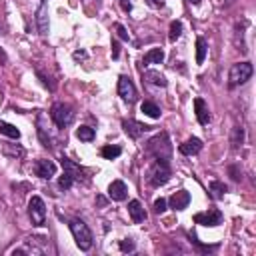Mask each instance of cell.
Masks as SVG:
<instances>
[{
	"instance_id": "obj_1",
	"label": "cell",
	"mask_w": 256,
	"mask_h": 256,
	"mask_svg": "<svg viewBox=\"0 0 256 256\" xmlns=\"http://www.w3.org/2000/svg\"><path fill=\"white\" fill-rule=\"evenodd\" d=\"M172 176V170H170V164L168 160H158L154 158V162L150 164V168L146 170V182L152 186V188H160L164 186Z\"/></svg>"
},
{
	"instance_id": "obj_2",
	"label": "cell",
	"mask_w": 256,
	"mask_h": 256,
	"mask_svg": "<svg viewBox=\"0 0 256 256\" xmlns=\"http://www.w3.org/2000/svg\"><path fill=\"white\" fill-rule=\"evenodd\" d=\"M146 154L152 156V158H158V160H170L172 156V144H170V138L166 132H160L156 136H152L148 142H146Z\"/></svg>"
},
{
	"instance_id": "obj_3",
	"label": "cell",
	"mask_w": 256,
	"mask_h": 256,
	"mask_svg": "<svg viewBox=\"0 0 256 256\" xmlns=\"http://www.w3.org/2000/svg\"><path fill=\"white\" fill-rule=\"evenodd\" d=\"M68 226H70V232H72L78 248L88 252L92 248V244H94V236H92V230L88 228V224L84 220H80V218H72Z\"/></svg>"
},
{
	"instance_id": "obj_4",
	"label": "cell",
	"mask_w": 256,
	"mask_h": 256,
	"mask_svg": "<svg viewBox=\"0 0 256 256\" xmlns=\"http://www.w3.org/2000/svg\"><path fill=\"white\" fill-rule=\"evenodd\" d=\"M50 118L58 128H66L74 120V108L66 102H54L50 108Z\"/></svg>"
},
{
	"instance_id": "obj_5",
	"label": "cell",
	"mask_w": 256,
	"mask_h": 256,
	"mask_svg": "<svg viewBox=\"0 0 256 256\" xmlns=\"http://www.w3.org/2000/svg\"><path fill=\"white\" fill-rule=\"evenodd\" d=\"M252 64L250 62H236L232 64V68H230V74H228V84L234 88V86H240L244 82H248L252 78Z\"/></svg>"
},
{
	"instance_id": "obj_6",
	"label": "cell",
	"mask_w": 256,
	"mask_h": 256,
	"mask_svg": "<svg viewBox=\"0 0 256 256\" xmlns=\"http://www.w3.org/2000/svg\"><path fill=\"white\" fill-rule=\"evenodd\" d=\"M28 216L34 226H44L46 224V204L40 196H32L28 202Z\"/></svg>"
},
{
	"instance_id": "obj_7",
	"label": "cell",
	"mask_w": 256,
	"mask_h": 256,
	"mask_svg": "<svg viewBox=\"0 0 256 256\" xmlns=\"http://www.w3.org/2000/svg\"><path fill=\"white\" fill-rule=\"evenodd\" d=\"M118 96L126 102V104H134L138 100V92L134 82L128 78V76H120L118 78Z\"/></svg>"
},
{
	"instance_id": "obj_8",
	"label": "cell",
	"mask_w": 256,
	"mask_h": 256,
	"mask_svg": "<svg viewBox=\"0 0 256 256\" xmlns=\"http://www.w3.org/2000/svg\"><path fill=\"white\" fill-rule=\"evenodd\" d=\"M122 128H124V132L130 136L132 140H138L140 136H144L152 126H146V124H142V122H138V120H134V118H124L122 120Z\"/></svg>"
},
{
	"instance_id": "obj_9",
	"label": "cell",
	"mask_w": 256,
	"mask_h": 256,
	"mask_svg": "<svg viewBox=\"0 0 256 256\" xmlns=\"http://www.w3.org/2000/svg\"><path fill=\"white\" fill-rule=\"evenodd\" d=\"M36 132H38V138H40L42 146H46V148L54 146V132L50 130V126L46 124V116L44 114H38V118H36Z\"/></svg>"
},
{
	"instance_id": "obj_10",
	"label": "cell",
	"mask_w": 256,
	"mask_h": 256,
	"mask_svg": "<svg viewBox=\"0 0 256 256\" xmlns=\"http://www.w3.org/2000/svg\"><path fill=\"white\" fill-rule=\"evenodd\" d=\"M222 220H224V214H222L220 210H216V208L194 214V222H196V224H202V226H220Z\"/></svg>"
},
{
	"instance_id": "obj_11",
	"label": "cell",
	"mask_w": 256,
	"mask_h": 256,
	"mask_svg": "<svg viewBox=\"0 0 256 256\" xmlns=\"http://www.w3.org/2000/svg\"><path fill=\"white\" fill-rule=\"evenodd\" d=\"M34 174L42 180H50L54 174H56V164L52 160H46V158H40L34 162Z\"/></svg>"
},
{
	"instance_id": "obj_12",
	"label": "cell",
	"mask_w": 256,
	"mask_h": 256,
	"mask_svg": "<svg viewBox=\"0 0 256 256\" xmlns=\"http://www.w3.org/2000/svg\"><path fill=\"white\" fill-rule=\"evenodd\" d=\"M108 196H110V200H114V202L126 200V196H128V186H126L122 180H112L110 186H108Z\"/></svg>"
},
{
	"instance_id": "obj_13",
	"label": "cell",
	"mask_w": 256,
	"mask_h": 256,
	"mask_svg": "<svg viewBox=\"0 0 256 256\" xmlns=\"http://www.w3.org/2000/svg\"><path fill=\"white\" fill-rule=\"evenodd\" d=\"M60 164H62V168L64 170H68L72 176H74V182L76 180H82V182H88V178H84V170L76 164V162H72V160L70 158H66V156H62L60 158Z\"/></svg>"
},
{
	"instance_id": "obj_14",
	"label": "cell",
	"mask_w": 256,
	"mask_h": 256,
	"mask_svg": "<svg viewBox=\"0 0 256 256\" xmlns=\"http://www.w3.org/2000/svg\"><path fill=\"white\" fill-rule=\"evenodd\" d=\"M194 112H196L198 124L206 126L210 122V110H208V104H206L204 98H194Z\"/></svg>"
},
{
	"instance_id": "obj_15",
	"label": "cell",
	"mask_w": 256,
	"mask_h": 256,
	"mask_svg": "<svg viewBox=\"0 0 256 256\" xmlns=\"http://www.w3.org/2000/svg\"><path fill=\"white\" fill-rule=\"evenodd\" d=\"M128 214H130L134 224H142L146 220V210L140 204V200H130V202H128Z\"/></svg>"
},
{
	"instance_id": "obj_16",
	"label": "cell",
	"mask_w": 256,
	"mask_h": 256,
	"mask_svg": "<svg viewBox=\"0 0 256 256\" xmlns=\"http://www.w3.org/2000/svg\"><path fill=\"white\" fill-rule=\"evenodd\" d=\"M170 208H174V210H184L188 204H190V192H186V190H178V192H174V194L170 196Z\"/></svg>"
},
{
	"instance_id": "obj_17",
	"label": "cell",
	"mask_w": 256,
	"mask_h": 256,
	"mask_svg": "<svg viewBox=\"0 0 256 256\" xmlns=\"http://www.w3.org/2000/svg\"><path fill=\"white\" fill-rule=\"evenodd\" d=\"M180 154H184V156H194V154H198L200 150H202V140L200 138H188L184 144H180Z\"/></svg>"
},
{
	"instance_id": "obj_18",
	"label": "cell",
	"mask_w": 256,
	"mask_h": 256,
	"mask_svg": "<svg viewBox=\"0 0 256 256\" xmlns=\"http://www.w3.org/2000/svg\"><path fill=\"white\" fill-rule=\"evenodd\" d=\"M144 80L152 86H160V88H166L168 86V80L164 74H160L158 70H146L144 72Z\"/></svg>"
},
{
	"instance_id": "obj_19",
	"label": "cell",
	"mask_w": 256,
	"mask_h": 256,
	"mask_svg": "<svg viewBox=\"0 0 256 256\" xmlns=\"http://www.w3.org/2000/svg\"><path fill=\"white\" fill-rule=\"evenodd\" d=\"M162 62H164V50L162 48H150L142 58L144 66H148V64H162Z\"/></svg>"
},
{
	"instance_id": "obj_20",
	"label": "cell",
	"mask_w": 256,
	"mask_h": 256,
	"mask_svg": "<svg viewBox=\"0 0 256 256\" xmlns=\"http://www.w3.org/2000/svg\"><path fill=\"white\" fill-rule=\"evenodd\" d=\"M36 24H38V32H40V34L46 36L48 34V8H46L44 2H42V6L36 12Z\"/></svg>"
},
{
	"instance_id": "obj_21",
	"label": "cell",
	"mask_w": 256,
	"mask_h": 256,
	"mask_svg": "<svg viewBox=\"0 0 256 256\" xmlns=\"http://www.w3.org/2000/svg\"><path fill=\"white\" fill-rule=\"evenodd\" d=\"M208 188H210V194H212V198H214V200L224 198V194H226V192H228V186L224 184V182H220V180H212Z\"/></svg>"
},
{
	"instance_id": "obj_22",
	"label": "cell",
	"mask_w": 256,
	"mask_h": 256,
	"mask_svg": "<svg viewBox=\"0 0 256 256\" xmlns=\"http://www.w3.org/2000/svg\"><path fill=\"white\" fill-rule=\"evenodd\" d=\"M0 134H4V136H8V138H12V140H18L20 138V130L14 126V124H8V122H4V120H0Z\"/></svg>"
},
{
	"instance_id": "obj_23",
	"label": "cell",
	"mask_w": 256,
	"mask_h": 256,
	"mask_svg": "<svg viewBox=\"0 0 256 256\" xmlns=\"http://www.w3.org/2000/svg\"><path fill=\"white\" fill-rule=\"evenodd\" d=\"M94 136H96V130H94V128H90V126H80V128H76V138L82 140V142H92Z\"/></svg>"
},
{
	"instance_id": "obj_24",
	"label": "cell",
	"mask_w": 256,
	"mask_h": 256,
	"mask_svg": "<svg viewBox=\"0 0 256 256\" xmlns=\"http://www.w3.org/2000/svg\"><path fill=\"white\" fill-rule=\"evenodd\" d=\"M140 110L146 114V116H150V118H154V120H158L160 118V108L154 104V102H150V100H146V102H142V106H140Z\"/></svg>"
},
{
	"instance_id": "obj_25",
	"label": "cell",
	"mask_w": 256,
	"mask_h": 256,
	"mask_svg": "<svg viewBox=\"0 0 256 256\" xmlns=\"http://www.w3.org/2000/svg\"><path fill=\"white\" fill-rule=\"evenodd\" d=\"M206 52H208V44L202 36L196 38V64H202L204 58H206Z\"/></svg>"
},
{
	"instance_id": "obj_26",
	"label": "cell",
	"mask_w": 256,
	"mask_h": 256,
	"mask_svg": "<svg viewBox=\"0 0 256 256\" xmlns=\"http://www.w3.org/2000/svg\"><path fill=\"white\" fill-rule=\"evenodd\" d=\"M100 154H102L106 160H114V158H118V156L122 154V148L116 146V144H108V146H104V148L100 150Z\"/></svg>"
},
{
	"instance_id": "obj_27",
	"label": "cell",
	"mask_w": 256,
	"mask_h": 256,
	"mask_svg": "<svg viewBox=\"0 0 256 256\" xmlns=\"http://www.w3.org/2000/svg\"><path fill=\"white\" fill-rule=\"evenodd\" d=\"M230 142H232V148H240L244 144V128L242 126H234Z\"/></svg>"
},
{
	"instance_id": "obj_28",
	"label": "cell",
	"mask_w": 256,
	"mask_h": 256,
	"mask_svg": "<svg viewBox=\"0 0 256 256\" xmlns=\"http://www.w3.org/2000/svg\"><path fill=\"white\" fill-rule=\"evenodd\" d=\"M180 34H182V22L180 20H172L170 22V32H168L170 42H176L180 38Z\"/></svg>"
},
{
	"instance_id": "obj_29",
	"label": "cell",
	"mask_w": 256,
	"mask_h": 256,
	"mask_svg": "<svg viewBox=\"0 0 256 256\" xmlns=\"http://www.w3.org/2000/svg\"><path fill=\"white\" fill-rule=\"evenodd\" d=\"M72 184H74V176H72L68 170H64L62 176H60V180H58V186H60L62 190H68Z\"/></svg>"
},
{
	"instance_id": "obj_30",
	"label": "cell",
	"mask_w": 256,
	"mask_h": 256,
	"mask_svg": "<svg viewBox=\"0 0 256 256\" xmlns=\"http://www.w3.org/2000/svg\"><path fill=\"white\" fill-rule=\"evenodd\" d=\"M118 246H120L122 252H134V248H136V244H134L132 238H124V240H120Z\"/></svg>"
},
{
	"instance_id": "obj_31",
	"label": "cell",
	"mask_w": 256,
	"mask_h": 256,
	"mask_svg": "<svg viewBox=\"0 0 256 256\" xmlns=\"http://www.w3.org/2000/svg\"><path fill=\"white\" fill-rule=\"evenodd\" d=\"M114 30H116V36H118L120 40H124V42H126V40H130V34H128V30H126L122 24L116 22V24H114Z\"/></svg>"
},
{
	"instance_id": "obj_32",
	"label": "cell",
	"mask_w": 256,
	"mask_h": 256,
	"mask_svg": "<svg viewBox=\"0 0 256 256\" xmlns=\"http://www.w3.org/2000/svg\"><path fill=\"white\" fill-rule=\"evenodd\" d=\"M166 204H168L166 198H156V200H154V212H156V214H162V212L166 210Z\"/></svg>"
},
{
	"instance_id": "obj_33",
	"label": "cell",
	"mask_w": 256,
	"mask_h": 256,
	"mask_svg": "<svg viewBox=\"0 0 256 256\" xmlns=\"http://www.w3.org/2000/svg\"><path fill=\"white\" fill-rule=\"evenodd\" d=\"M118 2H120V6H122V10H124V12H130V10H132L130 0H118Z\"/></svg>"
},
{
	"instance_id": "obj_34",
	"label": "cell",
	"mask_w": 256,
	"mask_h": 256,
	"mask_svg": "<svg viewBox=\"0 0 256 256\" xmlns=\"http://www.w3.org/2000/svg\"><path fill=\"white\" fill-rule=\"evenodd\" d=\"M118 56H120V44H118V40H114L112 42V58L116 60Z\"/></svg>"
},
{
	"instance_id": "obj_35",
	"label": "cell",
	"mask_w": 256,
	"mask_h": 256,
	"mask_svg": "<svg viewBox=\"0 0 256 256\" xmlns=\"http://www.w3.org/2000/svg\"><path fill=\"white\" fill-rule=\"evenodd\" d=\"M86 56H88V54H86L84 50H76V52L72 54V58H74V60H86Z\"/></svg>"
},
{
	"instance_id": "obj_36",
	"label": "cell",
	"mask_w": 256,
	"mask_h": 256,
	"mask_svg": "<svg viewBox=\"0 0 256 256\" xmlns=\"http://www.w3.org/2000/svg\"><path fill=\"white\" fill-rule=\"evenodd\" d=\"M166 0H148V4L154 6V8H160V6H164Z\"/></svg>"
},
{
	"instance_id": "obj_37",
	"label": "cell",
	"mask_w": 256,
	"mask_h": 256,
	"mask_svg": "<svg viewBox=\"0 0 256 256\" xmlns=\"http://www.w3.org/2000/svg\"><path fill=\"white\" fill-rule=\"evenodd\" d=\"M230 174H232V180H240L242 176H240V172H238V168L236 166H230Z\"/></svg>"
},
{
	"instance_id": "obj_38",
	"label": "cell",
	"mask_w": 256,
	"mask_h": 256,
	"mask_svg": "<svg viewBox=\"0 0 256 256\" xmlns=\"http://www.w3.org/2000/svg\"><path fill=\"white\" fill-rule=\"evenodd\" d=\"M186 2H190V4H200V0H186Z\"/></svg>"
},
{
	"instance_id": "obj_39",
	"label": "cell",
	"mask_w": 256,
	"mask_h": 256,
	"mask_svg": "<svg viewBox=\"0 0 256 256\" xmlns=\"http://www.w3.org/2000/svg\"><path fill=\"white\" fill-rule=\"evenodd\" d=\"M0 34H4V32H2V26H0Z\"/></svg>"
},
{
	"instance_id": "obj_40",
	"label": "cell",
	"mask_w": 256,
	"mask_h": 256,
	"mask_svg": "<svg viewBox=\"0 0 256 256\" xmlns=\"http://www.w3.org/2000/svg\"><path fill=\"white\" fill-rule=\"evenodd\" d=\"M0 56H2V52H0ZM2 58H4V56H2Z\"/></svg>"
}]
</instances>
